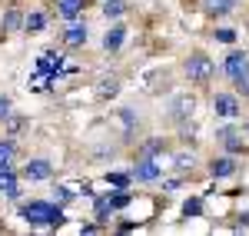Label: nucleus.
<instances>
[{
  "mask_svg": "<svg viewBox=\"0 0 249 236\" xmlns=\"http://www.w3.org/2000/svg\"><path fill=\"white\" fill-rule=\"evenodd\" d=\"M236 37H239V34H236L232 27H216V30H213V40H216V43H226V47L236 43Z\"/></svg>",
  "mask_w": 249,
  "mask_h": 236,
  "instance_id": "nucleus-27",
  "label": "nucleus"
},
{
  "mask_svg": "<svg viewBox=\"0 0 249 236\" xmlns=\"http://www.w3.org/2000/svg\"><path fill=\"white\" fill-rule=\"evenodd\" d=\"M183 186V177H176V180H163V193H173V190H179Z\"/></svg>",
  "mask_w": 249,
  "mask_h": 236,
  "instance_id": "nucleus-32",
  "label": "nucleus"
},
{
  "mask_svg": "<svg viewBox=\"0 0 249 236\" xmlns=\"http://www.w3.org/2000/svg\"><path fill=\"white\" fill-rule=\"evenodd\" d=\"M239 133H246V130H243L239 123H226V127H219V130H216V140L223 143V140H230V137H239Z\"/></svg>",
  "mask_w": 249,
  "mask_h": 236,
  "instance_id": "nucleus-29",
  "label": "nucleus"
},
{
  "mask_svg": "<svg viewBox=\"0 0 249 236\" xmlns=\"http://www.w3.org/2000/svg\"><path fill=\"white\" fill-rule=\"evenodd\" d=\"M136 183H163V166L153 157H136V163L130 166Z\"/></svg>",
  "mask_w": 249,
  "mask_h": 236,
  "instance_id": "nucleus-4",
  "label": "nucleus"
},
{
  "mask_svg": "<svg viewBox=\"0 0 249 236\" xmlns=\"http://www.w3.org/2000/svg\"><path fill=\"white\" fill-rule=\"evenodd\" d=\"M236 170H239V157H213L210 160V177L213 180H230L236 177Z\"/></svg>",
  "mask_w": 249,
  "mask_h": 236,
  "instance_id": "nucleus-9",
  "label": "nucleus"
},
{
  "mask_svg": "<svg viewBox=\"0 0 249 236\" xmlns=\"http://www.w3.org/2000/svg\"><path fill=\"white\" fill-rule=\"evenodd\" d=\"M123 43H126V27H123V23H113V27L103 34V40H100V47H103L107 54H116Z\"/></svg>",
  "mask_w": 249,
  "mask_h": 236,
  "instance_id": "nucleus-11",
  "label": "nucleus"
},
{
  "mask_svg": "<svg viewBox=\"0 0 249 236\" xmlns=\"http://www.w3.org/2000/svg\"><path fill=\"white\" fill-rule=\"evenodd\" d=\"M0 193L7 200H20V177L17 170H3L0 173Z\"/></svg>",
  "mask_w": 249,
  "mask_h": 236,
  "instance_id": "nucleus-13",
  "label": "nucleus"
},
{
  "mask_svg": "<svg viewBox=\"0 0 249 236\" xmlns=\"http://www.w3.org/2000/svg\"><path fill=\"white\" fill-rule=\"evenodd\" d=\"M17 137H10V133H3V137H0V157H7V160H14L17 157Z\"/></svg>",
  "mask_w": 249,
  "mask_h": 236,
  "instance_id": "nucleus-25",
  "label": "nucleus"
},
{
  "mask_svg": "<svg viewBox=\"0 0 249 236\" xmlns=\"http://www.w3.org/2000/svg\"><path fill=\"white\" fill-rule=\"evenodd\" d=\"M206 213V203H203V197H190L186 203H183V217L186 219H199Z\"/></svg>",
  "mask_w": 249,
  "mask_h": 236,
  "instance_id": "nucleus-22",
  "label": "nucleus"
},
{
  "mask_svg": "<svg viewBox=\"0 0 249 236\" xmlns=\"http://www.w3.org/2000/svg\"><path fill=\"white\" fill-rule=\"evenodd\" d=\"M10 113H14V100L7 97V93H0V123H7Z\"/></svg>",
  "mask_w": 249,
  "mask_h": 236,
  "instance_id": "nucleus-30",
  "label": "nucleus"
},
{
  "mask_svg": "<svg viewBox=\"0 0 249 236\" xmlns=\"http://www.w3.org/2000/svg\"><path fill=\"white\" fill-rule=\"evenodd\" d=\"M100 230H103V223H83L80 226V233H100Z\"/></svg>",
  "mask_w": 249,
  "mask_h": 236,
  "instance_id": "nucleus-33",
  "label": "nucleus"
},
{
  "mask_svg": "<svg viewBox=\"0 0 249 236\" xmlns=\"http://www.w3.org/2000/svg\"><path fill=\"white\" fill-rule=\"evenodd\" d=\"M60 40H63V47H70V50L87 47V40H90V27H87V20H70L67 30L60 34Z\"/></svg>",
  "mask_w": 249,
  "mask_h": 236,
  "instance_id": "nucleus-7",
  "label": "nucleus"
},
{
  "mask_svg": "<svg viewBox=\"0 0 249 236\" xmlns=\"http://www.w3.org/2000/svg\"><path fill=\"white\" fill-rule=\"evenodd\" d=\"M43 27H47V14H43V10H30V14H27V23H23V30L40 34Z\"/></svg>",
  "mask_w": 249,
  "mask_h": 236,
  "instance_id": "nucleus-23",
  "label": "nucleus"
},
{
  "mask_svg": "<svg viewBox=\"0 0 249 236\" xmlns=\"http://www.w3.org/2000/svg\"><path fill=\"white\" fill-rule=\"evenodd\" d=\"M113 217H116V210H113V203H110V197H107V193H103V197H93V219L96 223L107 226Z\"/></svg>",
  "mask_w": 249,
  "mask_h": 236,
  "instance_id": "nucleus-14",
  "label": "nucleus"
},
{
  "mask_svg": "<svg viewBox=\"0 0 249 236\" xmlns=\"http://www.w3.org/2000/svg\"><path fill=\"white\" fill-rule=\"evenodd\" d=\"M53 7H57L60 17L70 23V20H80V17H83V10L90 7V0H53Z\"/></svg>",
  "mask_w": 249,
  "mask_h": 236,
  "instance_id": "nucleus-10",
  "label": "nucleus"
},
{
  "mask_svg": "<svg viewBox=\"0 0 249 236\" xmlns=\"http://www.w3.org/2000/svg\"><path fill=\"white\" fill-rule=\"evenodd\" d=\"M23 23H27V17L20 14L17 7H10V10L3 14V20H0V27H3L7 34H17V30H20V27H23Z\"/></svg>",
  "mask_w": 249,
  "mask_h": 236,
  "instance_id": "nucleus-21",
  "label": "nucleus"
},
{
  "mask_svg": "<svg viewBox=\"0 0 249 236\" xmlns=\"http://www.w3.org/2000/svg\"><path fill=\"white\" fill-rule=\"evenodd\" d=\"M223 73L236 83L239 77H246L249 73V54L246 50H230V57L223 60Z\"/></svg>",
  "mask_w": 249,
  "mask_h": 236,
  "instance_id": "nucleus-8",
  "label": "nucleus"
},
{
  "mask_svg": "<svg viewBox=\"0 0 249 236\" xmlns=\"http://www.w3.org/2000/svg\"><path fill=\"white\" fill-rule=\"evenodd\" d=\"M136 226H140V223H133V219H126V223H120L116 230H120V233H130V230H136Z\"/></svg>",
  "mask_w": 249,
  "mask_h": 236,
  "instance_id": "nucleus-34",
  "label": "nucleus"
},
{
  "mask_svg": "<svg viewBox=\"0 0 249 236\" xmlns=\"http://www.w3.org/2000/svg\"><path fill=\"white\" fill-rule=\"evenodd\" d=\"M120 93V77H100L96 83V97L100 100H113Z\"/></svg>",
  "mask_w": 249,
  "mask_h": 236,
  "instance_id": "nucleus-19",
  "label": "nucleus"
},
{
  "mask_svg": "<svg viewBox=\"0 0 249 236\" xmlns=\"http://www.w3.org/2000/svg\"><path fill=\"white\" fill-rule=\"evenodd\" d=\"M163 153H166V140L163 137H146L136 150V157H153V160H160Z\"/></svg>",
  "mask_w": 249,
  "mask_h": 236,
  "instance_id": "nucleus-15",
  "label": "nucleus"
},
{
  "mask_svg": "<svg viewBox=\"0 0 249 236\" xmlns=\"http://www.w3.org/2000/svg\"><path fill=\"white\" fill-rule=\"evenodd\" d=\"M239 7V0H203V14L206 17H230Z\"/></svg>",
  "mask_w": 249,
  "mask_h": 236,
  "instance_id": "nucleus-12",
  "label": "nucleus"
},
{
  "mask_svg": "<svg viewBox=\"0 0 249 236\" xmlns=\"http://www.w3.org/2000/svg\"><path fill=\"white\" fill-rule=\"evenodd\" d=\"M236 93H239L243 100H249V73H246V77H239V80H236Z\"/></svg>",
  "mask_w": 249,
  "mask_h": 236,
  "instance_id": "nucleus-31",
  "label": "nucleus"
},
{
  "mask_svg": "<svg viewBox=\"0 0 249 236\" xmlns=\"http://www.w3.org/2000/svg\"><path fill=\"white\" fill-rule=\"evenodd\" d=\"M103 180H107L110 186H130V183H136L130 170H110V173H107Z\"/></svg>",
  "mask_w": 249,
  "mask_h": 236,
  "instance_id": "nucleus-24",
  "label": "nucleus"
},
{
  "mask_svg": "<svg viewBox=\"0 0 249 236\" xmlns=\"http://www.w3.org/2000/svg\"><path fill=\"white\" fill-rule=\"evenodd\" d=\"M170 163H173V170H176V173H183V177H186V173L196 170V163H199V160H196V153H190V150H176Z\"/></svg>",
  "mask_w": 249,
  "mask_h": 236,
  "instance_id": "nucleus-16",
  "label": "nucleus"
},
{
  "mask_svg": "<svg viewBox=\"0 0 249 236\" xmlns=\"http://www.w3.org/2000/svg\"><path fill=\"white\" fill-rule=\"evenodd\" d=\"M100 14L107 20H120L126 14V0H100Z\"/></svg>",
  "mask_w": 249,
  "mask_h": 236,
  "instance_id": "nucleus-20",
  "label": "nucleus"
},
{
  "mask_svg": "<svg viewBox=\"0 0 249 236\" xmlns=\"http://www.w3.org/2000/svg\"><path fill=\"white\" fill-rule=\"evenodd\" d=\"M223 150H226L230 157H243V153H246V143H243V133H239V137L223 140Z\"/></svg>",
  "mask_w": 249,
  "mask_h": 236,
  "instance_id": "nucleus-26",
  "label": "nucleus"
},
{
  "mask_svg": "<svg viewBox=\"0 0 249 236\" xmlns=\"http://www.w3.org/2000/svg\"><path fill=\"white\" fill-rule=\"evenodd\" d=\"M27 127H30V117H23V113H17V110H14V113L7 117V123H3V133H10V137H20Z\"/></svg>",
  "mask_w": 249,
  "mask_h": 236,
  "instance_id": "nucleus-18",
  "label": "nucleus"
},
{
  "mask_svg": "<svg viewBox=\"0 0 249 236\" xmlns=\"http://www.w3.org/2000/svg\"><path fill=\"white\" fill-rule=\"evenodd\" d=\"M53 173H57V166L47 157H30L23 163V170H20V177L27 180V183H43V180H50Z\"/></svg>",
  "mask_w": 249,
  "mask_h": 236,
  "instance_id": "nucleus-6",
  "label": "nucleus"
},
{
  "mask_svg": "<svg viewBox=\"0 0 249 236\" xmlns=\"http://www.w3.org/2000/svg\"><path fill=\"white\" fill-rule=\"evenodd\" d=\"M213 113L219 120H239V113H243V100H239V93H230V90H216L210 100Z\"/></svg>",
  "mask_w": 249,
  "mask_h": 236,
  "instance_id": "nucleus-3",
  "label": "nucleus"
},
{
  "mask_svg": "<svg viewBox=\"0 0 249 236\" xmlns=\"http://www.w3.org/2000/svg\"><path fill=\"white\" fill-rule=\"evenodd\" d=\"M116 117H120V123H123V140H133L136 127H140V113H136L133 107H123Z\"/></svg>",
  "mask_w": 249,
  "mask_h": 236,
  "instance_id": "nucleus-17",
  "label": "nucleus"
},
{
  "mask_svg": "<svg viewBox=\"0 0 249 236\" xmlns=\"http://www.w3.org/2000/svg\"><path fill=\"white\" fill-rule=\"evenodd\" d=\"M183 73L193 87H210L213 77H216V63H213L206 54H190L186 63H183Z\"/></svg>",
  "mask_w": 249,
  "mask_h": 236,
  "instance_id": "nucleus-2",
  "label": "nucleus"
},
{
  "mask_svg": "<svg viewBox=\"0 0 249 236\" xmlns=\"http://www.w3.org/2000/svg\"><path fill=\"white\" fill-rule=\"evenodd\" d=\"M166 113H170L173 123H190L193 113H196V97H193V93H176V97L166 103Z\"/></svg>",
  "mask_w": 249,
  "mask_h": 236,
  "instance_id": "nucleus-5",
  "label": "nucleus"
},
{
  "mask_svg": "<svg viewBox=\"0 0 249 236\" xmlns=\"http://www.w3.org/2000/svg\"><path fill=\"white\" fill-rule=\"evenodd\" d=\"M20 219L27 226H50V230H60L67 223V210L60 203H47V200H27L17 206Z\"/></svg>",
  "mask_w": 249,
  "mask_h": 236,
  "instance_id": "nucleus-1",
  "label": "nucleus"
},
{
  "mask_svg": "<svg viewBox=\"0 0 249 236\" xmlns=\"http://www.w3.org/2000/svg\"><path fill=\"white\" fill-rule=\"evenodd\" d=\"M243 130H246V133H249V120H246V127H243Z\"/></svg>",
  "mask_w": 249,
  "mask_h": 236,
  "instance_id": "nucleus-35",
  "label": "nucleus"
},
{
  "mask_svg": "<svg viewBox=\"0 0 249 236\" xmlns=\"http://www.w3.org/2000/svg\"><path fill=\"white\" fill-rule=\"evenodd\" d=\"M77 200V193L70 190V186H53V203H60V206H70Z\"/></svg>",
  "mask_w": 249,
  "mask_h": 236,
  "instance_id": "nucleus-28",
  "label": "nucleus"
},
{
  "mask_svg": "<svg viewBox=\"0 0 249 236\" xmlns=\"http://www.w3.org/2000/svg\"><path fill=\"white\" fill-rule=\"evenodd\" d=\"M0 230H3V226H0Z\"/></svg>",
  "mask_w": 249,
  "mask_h": 236,
  "instance_id": "nucleus-36",
  "label": "nucleus"
}]
</instances>
